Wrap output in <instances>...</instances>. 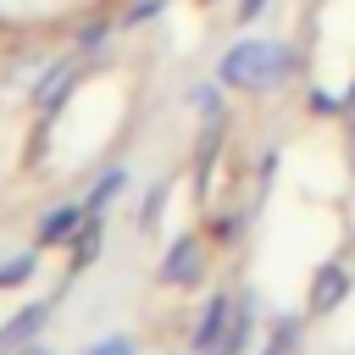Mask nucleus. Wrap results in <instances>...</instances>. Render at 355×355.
<instances>
[{"label":"nucleus","mask_w":355,"mask_h":355,"mask_svg":"<svg viewBox=\"0 0 355 355\" xmlns=\"http://www.w3.org/2000/svg\"><path fill=\"white\" fill-rule=\"evenodd\" d=\"M33 272H39V244H33V250H22V255H6V261H0V294L22 288Z\"/></svg>","instance_id":"obj_10"},{"label":"nucleus","mask_w":355,"mask_h":355,"mask_svg":"<svg viewBox=\"0 0 355 355\" xmlns=\"http://www.w3.org/2000/svg\"><path fill=\"white\" fill-rule=\"evenodd\" d=\"M227 322H233V294H211L200 322H194V333H189V349L194 355H216L222 338H227Z\"/></svg>","instance_id":"obj_6"},{"label":"nucleus","mask_w":355,"mask_h":355,"mask_svg":"<svg viewBox=\"0 0 355 355\" xmlns=\"http://www.w3.org/2000/svg\"><path fill=\"white\" fill-rule=\"evenodd\" d=\"M17 355H50V349H44V344H28V349H17Z\"/></svg>","instance_id":"obj_20"},{"label":"nucleus","mask_w":355,"mask_h":355,"mask_svg":"<svg viewBox=\"0 0 355 355\" xmlns=\"http://www.w3.org/2000/svg\"><path fill=\"white\" fill-rule=\"evenodd\" d=\"M349 288H355V266L344 261V255H333V261H322L316 266V277H311V316H333L344 300H349Z\"/></svg>","instance_id":"obj_4"},{"label":"nucleus","mask_w":355,"mask_h":355,"mask_svg":"<svg viewBox=\"0 0 355 355\" xmlns=\"http://www.w3.org/2000/svg\"><path fill=\"white\" fill-rule=\"evenodd\" d=\"M89 61H94V55L67 50L61 61H50V67H44V78L33 83V105H39V116H44V122H50V116L67 105V94H72V89H78V78L89 72Z\"/></svg>","instance_id":"obj_3"},{"label":"nucleus","mask_w":355,"mask_h":355,"mask_svg":"<svg viewBox=\"0 0 355 355\" xmlns=\"http://www.w3.org/2000/svg\"><path fill=\"white\" fill-rule=\"evenodd\" d=\"M122 194H128V166H105V172L94 178V189L83 194V205H89V216H105V205L122 200Z\"/></svg>","instance_id":"obj_9"},{"label":"nucleus","mask_w":355,"mask_h":355,"mask_svg":"<svg viewBox=\"0 0 355 355\" xmlns=\"http://www.w3.org/2000/svg\"><path fill=\"white\" fill-rule=\"evenodd\" d=\"M255 327H261V300H255V288H239L233 294V322H227V338H222L216 355H244Z\"/></svg>","instance_id":"obj_8"},{"label":"nucleus","mask_w":355,"mask_h":355,"mask_svg":"<svg viewBox=\"0 0 355 355\" xmlns=\"http://www.w3.org/2000/svg\"><path fill=\"white\" fill-rule=\"evenodd\" d=\"M189 105L200 111V122H222V78L216 83H194L189 89Z\"/></svg>","instance_id":"obj_13"},{"label":"nucleus","mask_w":355,"mask_h":355,"mask_svg":"<svg viewBox=\"0 0 355 355\" xmlns=\"http://www.w3.org/2000/svg\"><path fill=\"white\" fill-rule=\"evenodd\" d=\"M83 222H89V205H83V200H61V205H50V211L39 216L33 244H39V250H67Z\"/></svg>","instance_id":"obj_5"},{"label":"nucleus","mask_w":355,"mask_h":355,"mask_svg":"<svg viewBox=\"0 0 355 355\" xmlns=\"http://www.w3.org/2000/svg\"><path fill=\"white\" fill-rule=\"evenodd\" d=\"M222 244H239V233H244V216L239 211H227V216H216V227H211Z\"/></svg>","instance_id":"obj_18"},{"label":"nucleus","mask_w":355,"mask_h":355,"mask_svg":"<svg viewBox=\"0 0 355 355\" xmlns=\"http://www.w3.org/2000/svg\"><path fill=\"white\" fill-rule=\"evenodd\" d=\"M161 205H166V183H155V189L144 194V211H139V227H155V216H161Z\"/></svg>","instance_id":"obj_17"},{"label":"nucleus","mask_w":355,"mask_h":355,"mask_svg":"<svg viewBox=\"0 0 355 355\" xmlns=\"http://www.w3.org/2000/svg\"><path fill=\"white\" fill-rule=\"evenodd\" d=\"M205 261H211V244H205L200 233H178V239L166 244V255H161L155 277H161L166 288H200V277H205Z\"/></svg>","instance_id":"obj_2"},{"label":"nucleus","mask_w":355,"mask_h":355,"mask_svg":"<svg viewBox=\"0 0 355 355\" xmlns=\"http://www.w3.org/2000/svg\"><path fill=\"white\" fill-rule=\"evenodd\" d=\"M261 355H300V316H277Z\"/></svg>","instance_id":"obj_12"},{"label":"nucleus","mask_w":355,"mask_h":355,"mask_svg":"<svg viewBox=\"0 0 355 355\" xmlns=\"http://www.w3.org/2000/svg\"><path fill=\"white\" fill-rule=\"evenodd\" d=\"M266 6H272V0H239V28H250V22H255Z\"/></svg>","instance_id":"obj_19"},{"label":"nucleus","mask_w":355,"mask_h":355,"mask_svg":"<svg viewBox=\"0 0 355 355\" xmlns=\"http://www.w3.org/2000/svg\"><path fill=\"white\" fill-rule=\"evenodd\" d=\"M161 11H166V0H139V6H128V11H122V22H116V28H139V22L161 17Z\"/></svg>","instance_id":"obj_16"},{"label":"nucleus","mask_w":355,"mask_h":355,"mask_svg":"<svg viewBox=\"0 0 355 355\" xmlns=\"http://www.w3.org/2000/svg\"><path fill=\"white\" fill-rule=\"evenodd\" d=\"M288 72H294V50H288L283 39H239V44L216 61L222 89H250V94L283 83Z\"/></svg>","instance_id":"obj_1"},{"label":"nucleus","mask_w":355,"mask_h":355,"mask_svg":"<svg viewBox=\"0 0 355 355\" xmlns=\"http://www.w3.org/2000/svg\"><path fill=\"white\" fill-rule=\"evenodd\" d=\"M83 355H139V344H133L128 333H111V338H94Z\"/></svg>","instance_id":"obj_15"},{"label":"nucleus","mask_w":355,"mask_h":355,"mask_svg":"<svg viewBox=\"0 0 355 355\" xmlns=\"http://www.w3.org/2000/svg\"><path fill=\"white\" fill-rule=\"evenodd\" d=\"M94 250H100V216H89V222L78 227V239L67 244V261H72L67 272H83V266L94 261Z\"/></svg>","instance_id":"obj_11"},{"label":"nucleus","mask_w":355,"mask_h":355,"mask_svg":"<svg viewBox=\"0 0 355 355\" xmlns=\"http://www.w3.org/2000/svg\"><path fill=\"white\" fill-rule=\"evenodd\" d=\"M50 327V305L39 300V305H22V311H11L6 316V327H0V355H17V349H28V344H39V333Z\"/></svg>","instance_id":"obj_7"},{"label":"nucleus","mask_w":355,"mask_h":355,"mask_svg":"<svg viewBox=\"0 0 355 355\" xmlns=\"http://www.w3.org/2000/svg\"><path fill=\"white\" fill-rule=\"evenodd\" d=\"M111 39V22L105 17H94V22H83L78 28V39H72V50H83V55H100V44Z\"/></svg>","instance_id":"obj_14"}]
</instances>
